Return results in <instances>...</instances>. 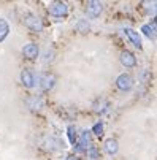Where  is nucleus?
<instances>
[{"label":"nucleus","mask_w":157,"mask_h":160,"mask_svg":"<svg viewBox=\"0 0 157 160\" xmlns=\"http://www.w3.org/2000/svg\"><path fill=\"white\" fill-rule=\"evenodd\" d=\"M124 33H125V37L129 38V41L133 44L135 48H138V49H141L143 48V41H141V35L137 32V30H133V29H130V27H127V29H124Z\"/></svg>","instance_id":"obj_6"},{"label":"nucleus","mask_w":157,"mask_h":160,"mask_svg":"<svg viewBox=\"0 0 157 160\" xmlns=\"http://www.w3.org/2000/svg\"><path fill=\"white\" fill-rule=\"evenodd\" d=\"M22 22H24V26H26L29 30H32V32H35V33H40V32L43 30V21H41V18L37 16V14H33V13L24 14V18H22Z\"/></svg>","instance_id":"obj_1"},{"label":"nucleus","mask_w":157,"mask_h":160,"mask_svg":"<svg viewBox=\"0 0 157 160\" xmlns=\"http://www.w3.org/2000/svg\"><path fill=\"white\" fill-rule=\"evenodd\" d=\"M119 60H121V63H122L125 68L137 67V57L133 56V52H130V51H122L121 56H119Z\"/></svg>","instance_id":"obj_8"},{"label":"nucleus","mask_w":157,"mask_h":160,"mask_svg":"<svg viewBox=\"0 0 157 160\" xmlns=\"http://www.w3.org/2000/svg\"><path fill=\"white\" fill-rule=\"evenodd\" d=\"M22 56H24L27 60H35L40 56V49L35 43H27L24 48H22Z\"/></svg>","instance_id":"obj_7"},{"label":"nucleus","mask_w":157,"mask_h":160,"mask_svg":"<svg viewBox=\"0 0 157 160\" xmlns=\"http://www.w3.org/2000/svg\"><path fill=\"white\" fill-rule=\"evenodd\" d=\"M102 11H103V5H102L100 2H97V0H91V2H87L86 14H87L89 18L95 19V18H99V16L102 14Z\"/></svg>","instance_id":"obj_5"},{"label":"nucleus","mask_w":157,"mask_h":160,"mask_svg":"<svg viewBox=\"0 0 157 160\" xmlns=\"http://www.w3.org/2000/svg\"><path fill=\"white\" fill-rule=\"evenodd\" d=\"M48 11L56 19H63V18H67V14H68V7H67L65 2H53L49 5Z\"/></svg>","instance_id":"obj_2"},{"label":"nucleus","mask_w":157,"mask_h":160,"mask_svg":"<svg viewBox=\"0 0 157 160\" xmlns=\"http://www.w3.org/2000/svg\"><path fill=\"white\" fill-rule=\"evenodd\" d=\"M141 5L146 8V11H148V13H152V14L155 13V2H143Z\"/></svg>","instance_id":"obj_21"},{"label":"nucleus","mask_w":157,"mask_h":160,"mask_svg":"<svg viewBox=\"0 0 157 160\" xmlns=\"http://www.w3.org/2000/svg\"><path fill=\"white\" fill-rule=\"evenodd\" d=\"M108 108H109V103H108L106 98H97V100L94 102V111H95L97 114H103V112H106Z\"/></svg>","instance_id":"obj_13"},{"label":"nucleus","mask_w":157,"mask_h":160,"mask_svg":"<svg viewBox=\"0 0 157 160\" xmlns=\"http://www.w3.org/2000/svg\"><path fill=\"white\" fill-rule=\"evenodd\" d=\"M86 154H87L89 160H97V158L100 157V154H99L97 148H94V146H91L89 149H86Z\"/></svg>","instance_id":"obj_19"},{"label":"nucleus","mask_w":157,"mask_h":160,"mask_svg":"<svg viewBox=\"0 0 157 160\" xmlns=\"http://www.w3.org/2000/svg\"><path fill=\"white\" fill-rule=\"evenodd\" d=\"M78 143L83 146L84 152H86V149L91 148V146H92V133H91V130L81 132V136H79V141H78Z\"/></svg>","instance_id":"obj_10"},{"label":"nucleus","mask_w":157,"mask_h":160,"mask_svg":"<svg viewBox=\"0 0 157 160\" xmlns=\"http://www.w3.org/2000/svg\"><path fill=\"white\" fill-rule=\"evenodd\" d=\"M141 32L149 38V40H155V19H152L151 24H144L141 27Z\"/></svg>","instance_id":"obj_14"},{"label":"nucleus","mask_w":157,"mask_h":160,"mask_svg":"<svg viewBox=\"0 0 157 160\" xmlns=\"http://www.w3.org/2000/svg\"><path fill=\"white\" fill-rule=\"evenodd\" d=\"M91 133H94L95 136H99V138H100V136L103 135V124H102V122H97V124L92 127Z\"/></svg>","instance_id":"obj_20"},{"label":"nucleus","mask_w":157,"mask_h":160,"mask_svg":"<svg viewBox=\"0 0 157 160\" xmlns=\"http://www.w3.org/2000/svg\"><path fill=\"white\" fill-rule=\"evenodd\" d=\"M26 103H27V106H29L32 111H40V109L43 108V98H41L40 95H32V97H29V98L26 100Z\"/></svg>","instance_id":"obj_11"},{"label":"nucleus","mask_w":157,"mask_h":160,"mask_svg":"<svg viewBox=\"0 0 157 160\" xmlns=\"http://www.w3.org/2000/svg\"><path fill=\"white\" fill-rule=\"evenodd\" d=\"M60 148H63V143H62L60 140L53 138V136L46 140V149H49V151H57V149H60Z\"/></svg>","instance_id":"obj_16"},{"label":"nucleus","mask_w":157,"mask_h":160,"mask_svg":"<svg viewBox=\"0 0 157 160\" xmlns=\"http://www.w3.org/2000/svg\"><path fill=\"white\" fill-rule=\"evenodd\" d=\"M56 84V76L51 75V73H41L38 76V86L40 89L43 90V92H48V90H51Z\"/></svg>","instance_id":"obj_3"},{"label":"nucleus","mask_w":157,"mask_h":160,"mask_svg":"<svg viewBox=\"0 0 157 160\" xmlns=\"http://www.w3.org/2000/svg\"><path fill=\"white\" fill-rule=\"evenodd\" d=\"M65 160H78V157H76V155H67Z\"/></svg>","instance_id":"obj_23"},{"label":"nucleus","mask_w":157,"mask_h":160,"mask_svg":"<svg viewBox=\"0 0 157 160\" xmlns=\"http://www.w3.org/2000/svg\"><path fill=\"white\" fill-rule=\"evenodd\" d=\"M21 82H22V86H24V87L32 89L35 86V75L30 70H22L21 72Z\"/></svg>","instance_id":"obj_9"},{"label":"nucleus","mask_w":157,"mask_h":160,"mask_svg":"<svg viewBox=\"0 0 157 160\" xmlns=\"http://www.w3.org/2000/svg\"><path fill=\"white\" fill-rule=\"evenodd\" d=\"M76 30H78L79 33H87L89 30H91V26H89L87 19H79V21L76 22Z\"/></svg>","instance_id":"obj_17"},{"label":"nucleus","mask_w":157,"mask_h":160,"mask_svg":"<svg viewBox=\"0 0 157 160\" xmlns=\"http://www.w3.org/2000/svg\"><path fill=\"white\" fill-rule=\"evenodd\" d=\"M67 135H68V140H70V143L75 146L76 143H78V135H76V127L75 125H68L67 127Z\"/></svg>","instance_id":"obj_18"},{"label":"nucleus","mask_w":157,"mask_h":160,"mask_svg":"<svg viewBox=\"0 0 157 160\" xmlns=\"http://www.w3.org/2000/svg\"><path fill=\"white\" fill-rule=\"evenodd\" d=\"M116 87L119 90H122V92H129L133 87V78L129 73H121L116 79Z\"/></svg>","instance_id":"obj_4"},{"label":"nucleus","mask_w":157,"mask_h":160,"mask_svg":"<svg viewBox=\"0 0 157 160\" xmlns=\"http://www.w3.org/2000/svg\"><path fill=\"white\" fill-rule=\"evenodd\" d=\"M103 146H105L106 154H109V155H114V154L119 151V143H118V140H114V138H109V140H106Z\"/></svg>","instance_id":"obj_12"},{"label":"nucleus","mask_w":157,"mask_h":160,"mask_svg":"<svg viewBox=\"0 0 157 160\" xmlns=\"http://www.w3.org/2000/svg\"><path fill=\"white\" fill-rule=\"evenodd\" d=\"M53 59H54V51H51V49H46V51H44V57H43L44 62H51Z\"/></svg>","instance_id":"obj_22"},{"label":"nucleus","mask_w":157,"mask_h":160,"mask_svg":"<svg viewBox=\"0 0 157 160\" xmlns=\"http://www.w3.org/2000/svg\"><path fill=\"white\" fill-rule=\"evenodd\" d=\"M10 33V24L3 19V18H0V43H2Z\"/></svg>","instance_id":"obj_15"}]
</instances>
